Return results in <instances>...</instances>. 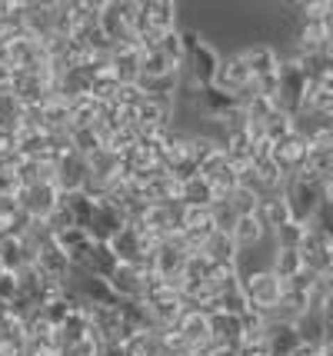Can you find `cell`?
Segmentation results:
<instances>
[{
  "instance_id": "cell-1",
  "label": "cell",
  "mask_w": 333,
  "mask_h": 356,
  "mask_svg": "<svg viewBox=\"0 0 333 356\" xmlns=\"http://www.w3.org/2000/svg\"><path fill=\"white\" fill-rule=\"evenodd\" d=\"M284 200L286 210H290V220L300 223V227H310L320 207L330 203V180H320L310 170L293 173L284 184Z\"/></svg>"
},
{
  "instance_id": "cell-2",
  "label": "cell",
  "mask_w": 333,
  "mask_h": 356,
  "mask_svg": "<svg viewBox=\"0 0 333 356\" xmlns=\"http://www.w3.org/2000/svg\"><path fill=\"white\" fill-rule=\"evenodd\" d=\"M303 93H307V74H303V67L293 57L280 60V67H277V87H273V97H270L273 110L284 113V117H297L303 110Z\"/></svg>"
},
{
  "instance_id": "cell-3",
  "label": "cell",
  "mask_w": 333,
  "mask_h": 356,
  "mask_svg": "<svg viewBox=\"0 0 333 356\" xmlns=\"http://www.w3.org/2000/svg\"><path fill=\"white\" fill-rule=\"evenodd\" d=\"M180 37H184V67H180V74L187 70L190 83L210 87V80L217 74V63H220V54L206 44L197 31H180Z\"/></svg>"
},
{
  "instance_id": "cell-4",
  "label": "cell",
  "mask_w": 333,
  "mask_h": 356,
  "mask_svg": "<svg viewBox=\"0 0 333 356\" xmlns=\"http://www.w3.org/2000/svg\"><path fill=\"white\" fill-rule=\"evenodd\" d=\"M240 290L247 296V307L257 313H270L277 310L280 303V293H284V283L273 277L270 270H254V273H240Z\"/></svg>"
},
{
  "instance_id": "cell-5",
  "label": "cell",
  "mask_w": 333,
  "mask_h": 356,
  "mask_svg": "<svg viewBox=\"0 0 333 356\" xmlns=\"http://www.w3.org/2000/svg\"><path fill=\"white\" fill-rule=\"evenodd\" d=\"M297 253H300V264H303L307 273H314V277H330V270H333V240H330V233L327 230H320V227H307Z\"/></svg>"
},
{
  "instance_id": "cell-6",
  "label": "cell",
  "mask_w": 333,
  "mask_h": 356,
  "mask_svg": "<svg viewBox=\"0 0 333 356\" xmlns=\"http://www.w3.org/2000/svg\"><path fill=\"white\" fill-rule=\"evenodd\" d=\"M57 200H60V193H57L54 184H31V186H20L14 193L17 210L27 220H37V223H44V220L54 213Z\"/></svg>"
},
{
  "instance_id": "cell-7",
  "label": "cell",
  "mask_w": 333,
  "mask_h": 356,
  "mask_svg": "<svg viewBox=\"0 0 333 356\" xmlns=\"http://www.w3.org/2000/svg\"><path fill=\"white\" fill-rule=\"evenodd\" d=\"M250 70L243 67V60H240L237 54L234 57H220V63H217V74H213V80H210V87H217L220 93H227V97H243V93L250 90Z\"/></svg>"
},
{
  "instance_id": "cell-8",
  "label": "cell",
  "mask_w": 333,
  "mask_h": 356,
  "mask_svg": "<svg viewBox=\"0 0 333 356\" xmlns=\"http://www.w3.org/2000/svg\"><path fill=\"white\" fill-rule=\"evenodd\" d=\"M270 160H273V167L280 170V177L290 180V177L300 173L303 163H307V140L297 137V134H290V137H284L280 143L270 147Z\"/></svg>"
},
{
  "instance_id": "cell-9",
  "label": "cell",
  "mask_w": 333,
  "mask_h": 356,
  "mask_svg": "<svg viewBox=\"0 0 333 356\" xmlns=\"http://www.w3.org/2000/svg\"><path fill=\"white\" fill-rule=\"evenodd\" d=\"M300 333L297 326L286 323V320H270L267 316V326H263V350L267 356H293L297 346H300Z\"/></svg>"
},
{
  "instance_id": "cell-10",
  "label": "cell",
  "mask_w": 333,
  "mask_h": 356,
  "mask_svg": "<svg viewBox=\"0 0 333 356\" xmlns=\"http://www.w3.org/2000/svg\"><path fill=\"white\" fill-rule=\"evenodd\" d=\"M50 184L57 186V193H77L87 186V160L77 154H67L54 163V180Z\"/></svg>"
},
{
  "instance_id": "cell-11",
  "label": "cell",
  "mask_w": 333,
  "mask_h": 356,
  "mask_svg": "<svg viewBox=\"0 0 333 356\" xmlns=\"http://www.w3.org/2000/svg\"><path fill=\"white\" fill-rule=\"evenodd\" d=\"M333 50V20L327 24H303L297 33V54L300 57H330Z\"/></svg>"
},
{
  "instance_id": "cell-12",
  "label": "cell",
  "mask_w": 333,
  "mask_h": 356,
  "mask_svg": "<svg viewBox=\"0 0 333 356\" xmlns=\"http://www.w3.org/2000/svg\"><path fill=\"white\" fill-rule=\"evenodd\" d=\"M240 60H243V67L250 70V80H270L273 74H277V67H280V57H277V50L270 44H250L243 47L237 54Z\"/></svg>"
},
{
  "instance_id": "cell-13",
  "label": "cell",
  "mask_w": 333,
  "mask_h": 356,
  "mask_svg": "<svg viewBox=\"0 0 333 356\" xmlns=\"http://www.w3.org/2000/svg\"><path fill=\"white\" fill-rule=\"evenodd\" d=\"M150 277V273H143L140 266H117L107 280V286L113 290V296L120 300V303H140L143 296V280Z\"/></svg>"
},
{
  "instance_id": "cell-14",
  "label": "cell",
  "mask_w": 333,
  "mask_h": 356,
  "mask_svg": "<svg viewBox=\"0 0 333 356\" xmlns=\"http://www.w3.org/2000/svg\"><path fill=\"white\" fill-rule=\"evenodd\" d=\"M206 333H210V343L213 346H234L237 350L240 340H243V326H240V316L234 313H206Z\"/></svg>"
},
{
  "instance_id": "cell-15",
  "label": "cell",
  "mask_w": 333,
  "mask_h": 356,
  "mask_svg": "<svg viewBox=\"0 0 333 356\" xmlns=\"http://www.w3.org/2000/svg\"><path fill=\"white\" fill-rule=\"evenodd\" d=\"M217 200V190L206 184L204 177H187V180H180V193H177V203H184V207H200V210H210Z\"/></svg>"
},
{
  "instance_id": "cell-16",
  "label": "cell",
  "mask_w": 333,
  "mask_h": 356,
  "mask_svg": "<svg viewBox=\"0 0 333 356\" xmlns=\"http://www.w3.org/2000/svg\"><path fill=\"white\" fill-rule=\"evenodd\" d=\"M174 330L187 340L190 350H200V346L210 343V333H206V310H184Z\"/></svg>"
},
{
  "instance_id": "cell-17",
  "label": "cell",
  "mask_w": 333,
  "mask_h": 356,
  "mask_svg": "<svg viewBox=\"0 0 333 356\" xmlns=\"http://www.w3.org/2000/svg\"><path fill=\"white\" fill-rule=\"evenodd\" d=\"M200 253H204L213 266H240V250H237V243L230 240V233H217V230H213Z\"/></svg>"
},
{
  "instance_id": "cell-18",
  "label": "cell",
  "mask_w": 333,
  "mask_h": 356,
  "mask_svg": "<svg viewBox=\"0 0 333 356\" xmlns=\"http://www.w3.org/2000/svg\"><path fill=\"white\" fill-rule=\"evenodd\" d=\"M0 266H3V273H17L24 266H33V250L24 243V236L0 240Z\"/></svg>"
},
{
  "instance_id": "cell-19",
  "label": "cell",
  "mask_w": 333,
  "mask_h": 356,
  "mask_svg": "<svg viewBox=\"0 0 333 356\" xmlns=\"http://www.w3.org/2000/svg\"><path fill=\"white\" fill-rule=\"evenodd\" d=\"M143 10H147V27L154 33L177 31V14H180L177 3H170V0H147Z\"/></svg>"
},
{
  "instance_id": "cell-20",
  "label": "cell",
  "mask_w": 333,
  "mask_h": 356,
  "mask_svg": "<svg viewBox=\"0 0 333 356\" xmlns=\"http://www.w3.org/2000/svg\"><path fill=\"white\" fill-rule=\"evenodd\" d=\"M263 236H267V230H263V223L257 220V213H243V217H237L234 230H230V240L237 243V250L257 247Z\"/></svg>"
},
{
  "instance_id": "cell-21",
  "label": "cell",
  "mask_w": 333,
  "mask_h": 356,
  "mask_svg": "<svg viewBox=\"0 0 333 356\" xmlns=\"http://www.w3.org/2000/svg\"><path fill=\"white\" fill-rule=\"evenodd\" d=\"M124 356H163L157 340V330H143V333H133L127 340L120 343Z\"/></svg>"
},
{
  "instance_id": "cell-22",
  "label": "cell",
  "mask_w": 333,
  "mask_h": 356,
  "mask_svg": "<svg viewBox=\"0 0 333 356\" xmlns=\"http://www.w3.org/2000/svg\"><path fill=\"white\" fill-rule=\"evenodd\" d=\"M303 270L300 264V253L297 250H273V264H270V273L280 280V283H286V280H293L297 273Z\"/></svg>"
},
{
  "instance_id": "cell-23",
  "label": "cell",
  "mask_w": 333,
  "mask_h": 356,
  "mask_svg": "<svg viewBox=\"0 0 333 356\" xmlns=\"http://www.w3.org/2000/svg\"><path fill=\"white\" fill-rule=\"evenodd\" d=\"M206 213H210V227H213L217 233H230V230H234V223H237V213H234V207H230V200H227V197L213 203Z\"/></svg>"
},
{
  "instance_id": "cell-24",
  "label": "cell",
  "mask_w": 333,
  "mask_h": 356,
  "mask_svg": "<svg viewBox=\"0 0 333 356\" xmlns=\"http://www.w3.org/2000/svg\"><path fill=\"white\" fill-rule=\"evenodd\" d=\"M303 233H307V227H300V223H284V227H277L273 230V250H297L303 240Z\"/></svg>"
},
{
  "instance_id": "cell-25",
  "label": "cell",
  "mask_w": 333,
  "mask_h": 356,
  "mask_svg": "<svg viewBox=\"0 0 333 356\" xmlns=\"http://www.w3.org/2000/svg\"><path fill=\"white\" fill-rule=\"evenodd\" d=\"M170 70H177V67L170 60H163L157 50H154V54H140V77H137V80L163 77V74H170Z\"/></svg>"
},
{
  "instance_id": "cell-26",
  "label": "cell",
  "mask_w": 333,
  "mask_h": 356,
  "mask_svg": "<svg viewBox=\"0 0 333 356\" xmlns=\"http://www.w3.org/2000/svg\"><path fill=\"white\" fill-rule=\"evenodd\" d=\"M297 10H300L303 24H327V20H333V17H330V10H333L330 0H317V3H297Z\"/></svg>"
},
{
  "instance_id": "cell-27",
  "label": "cell",
  "mask_w": 333,
  "mask_h": 356,
  "mask_svg": "<svg viewBox=\"0 0 333 356\" xmlns=\"http://www.w3.org/2000/svg\"><path fill=\"white\" fill-rule=\"evenodd\" d=\"M14 300H17V277L14 273H3V277H0V303L10 307Z\"/></svg>"
},
{
  "instance_id": "cell-28",
  "label": "cell",
  "mask_w": 333,
  "mask_h": 356,
  "mask_svg": "<svg viewBox=\"0 0 333 356\" xmlns=\"http://www.w3.org/2000/svg\"><path fill=\"white\" fill-rule=\"evenodd\" d=\"M0 277H3V266H0Z\"/></svg>"
}]
</instances>
